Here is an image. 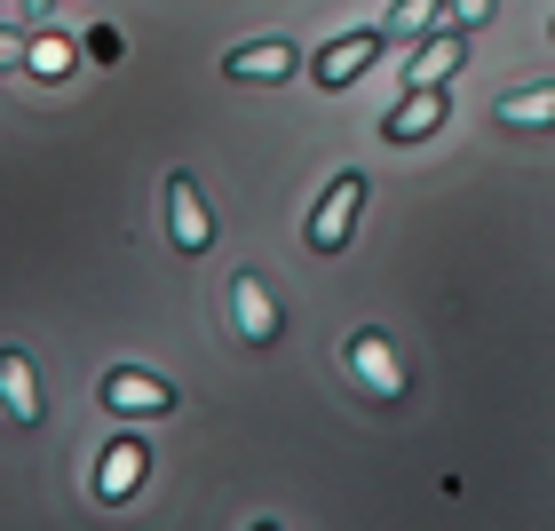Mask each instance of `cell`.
Returning a JSON list of instances; mask_svg holds the SVG:
<instances>
[{
    "label": "cell",
    "mask_w": 555,
    "mask_h": 531,
    "mask_svg": "<svg viewBox=\"0 0 555 531\" xmlns=\"http://www.w3.org/2000/svg\"><path fill=\"white\" fill-rule=\"evenodd\" d=\"M341 365H349V381H358L365 397H382V404H397L405 397V358H397V341L389 334H349V349H341Z\"/></svg>",
    "instance_id": "6da1fadb"
},
{
    "label": "cell",
    "mask_w": 555,
    "mask_h": 531,
    "mask_svg": "<svg viewBox=\"0 0 555 531\" xmlns=\"http://www.w3.org/2000/svg\"><path fill=\"white\" fill-rule=\"evenodd\" d=\"M358 207H365V174L349 167V174H334V183H325L318 215H310V255H341V246L358 238Z\"/></svg>",
    "instance_id": "7a4b0ae2"
},
{
    "label": "cell",
    "mask_w": 555,
    "mask_h": 531,
    "mask_svg": "<svg viewBox=\"0 0 555 531\" xmlns=\"http://www.w3.org/2000/svg\"><path fill=\"white\" fill-rule=\"evenodd\" d=\"M167 231H175V255H207L215 246V215H207V198H198V183L183 167L167 174Z\"/></svg>",
    "instance_id": "3957f363"
},
{
    "label": "cell",
    "mask_w": 555,
    "mask_h": 531,
    "mask_svg": "<svg viewBox=\"0 0 555 531\" xmlns=\"http://www.w3.org/2000/svg\"><path fill=\"white\" fill-rule=\"evenodd\" d=\"M231 325H238V341H246V349H270V341H278V294L262 286L255 270H238V277H231Z\"/></svg>",
    "instance_id": "277c9868"
},
{
    "label": "cell",
    "mask_w": 555,
    "mask_h": 531,
    "mask_svg": "<svg viewBox=\"0 0 555 531\" xmlns=\"http://www.w3.org/2000/svg\"><path fill=\"white\" fill-rule=\"evenodd\" d=\"M382 40H389V33H341V40H325L318 56H310V80H318V88H349L358 72H373Z\"/></svg>",
    "instance_id": "5b68a950"
},
{
    "label": "cell",
    "mask_w": 555,
    "mask_h": 531,
    "mask_svg": "<svg viewBox=\"0 0 555 531\" xmlns=\"http://www.w3.org/2000/svg\"><path fill=\"white\" fill-rule=\"evenodd\" d=\"M112 404V413H175V381H159V373H135V365H112L104 373V389H95Z\"/></svg>",
    "instance_id": "8992f818"
},
{
    "label": "cell",
    "mask_w": 555,
    "mask_h": 531,
    "mask_svg": "<svg viewBox=\"0 0 555 531\" xmlns=\"http://www.w3.org/2000/svg\"><path fill=\"white\" fill-rule=\"evenodd\" d=\"M143 437H112L104 452H95V500H104V508H119V500H128L135 484H143Z\"/></svg>",
    "instance_id": "52a82bcc"
},
{
    "label": "cell",
    "mask_w": 555,
    "mask_h": 531,
    "mask_svg": "<svg viewBox=\"0 0 555 531\" xmlns=\"http://www.w3.org/2000/svg\"><path fill=\"white\" fill-rule=\"evenodd\" d=\"M0 413H9L16 428H40V373H33V358L24 349H0Z\"/></svg>",
    "instance_id": "ba28073f"
},
{
    "label": "cell",
    "mask_w": 555,
    "mask_h": 531,
    "mask_svg": "<svg viewBox=\"0 0 555 531\" xmlns=\"http://www.w3.org/2000/svg\"><path fill=\"white\" fill-rule=\"evenodd\" d=\"M294 40H246V48H231V56H222V80H294Z\"/></svg>",
    "instance_id": "9c48e42d"
},
{
    "label": "cell",
    "mask_w": 555,
    "mask_h": 531,
    "mask_svg": "<svg viewBox=\"0 0 555 531\" xmlns=\"http://www.w3.org/2000/svg\"><path fill=\"white\" fill-rule=\"evenodd\" d=\"M444 128V88H405V104L382 119V143H421Z\"/></svg>",
    "instance_id": "30bf717a"
},
{
    "label": "cell",
    "mask_w": 555,
    "mask_h": 531,
    "mask_svg": "<svg viewBox=\"0 0 555 531\" xmlns=\"http://www.w3.org/2000/svg\"><path fill=\"white\" fill-rule=\"evenodd\" d=\"M461 64H468V33H437V40H428L421 56H413L405 88H444V80H452Z\"/></svg>",
    "instance_id": "8fae6325"
},
{
    "label": "cell",
    "mask_w": 555,
    "mask_h": 531,
    "mask_svg": "<svg viewBox=\"0 0 555 531\" xmlns=\"http://www.w3.org/2000/svg\"><path fill=\"white\" fill-rule=\"evenodd\" d=\"M492 119H500V128H555V80H547V88H516V95H500Z\"/></svg>",
    "instance_id": "7c38bea8"
},
{
    "label": "cell",
    "mask_w": 555,
    "mask_h": 531,
    "mask_svg": "<svg viewBox=\"0 0 555 531\" xmlns=\"http://www.w3.org/2000/svg\"><path fill=\"white\" fill-rule=\"evenodd\" d=\"M24 72L64 80V72H72V40H64V33H33V40H24Z\"/></svg>",
    "instance_id": "4fadbf2b"
},
{
    "label": "cell",
    "mask_w": 555,
    "mask_h": 531,
    "mask_svg": "<svg viewBox=\"0 0 555 531\" xmlns=\"http://www.w3.org/2000/svg\"><path fill=\"white\" fill-rule=\"evenodd\" d=\"M437 16H452V9H444V0H397V9H389V24H382V33H397V40H413V33H428V24H437Z\"/></svg>",
    "instance_id": "5bb4252c"
},
{
    "label": "cell",
    "mask_w": 555,
    "mask_h": 531,
    "mask_svg": "<svg viewBox=\"0 0 555 531\" xmlns=\"http://www.w3.org/2000/svg\"><path fill=\"white\" fill-rule=\"evenodd\" d=\"M444 9H452V24H461V33H468V24H492V0H444Z\"/></svg>",
    "instance_id": "9a60e30c"
},
{
    "label": "cell",
    "mask_w": 555,
    "mask_h": 531,
    "mask_svg": "<svg viewBox=\"0 0 555 531\" xmlns=\"http://www.w3.org/2000/svg\"><path fill=\"white\" fill-rule=\"evenodd\" d=\"M24 40H33V33H16V24H0V72H16V64H24Z\"/></svg>",
    "instance_id": "2e32d148"
},
{
    "label": "cell",
    "mask_w": 555,
    "mask_h": 531,
    "mask_svg": "<svg viewBox=\"0 0 555 531\" xmlns=\"http://www.w3.org/2000/svg\"><path fill=\"white\" fill-rule=\"evenodd\" d=\"M16 9H24V16H48V0H16Z\"/></svg>",
    "instance_id": "e0dca14e"
}]
</instances>
